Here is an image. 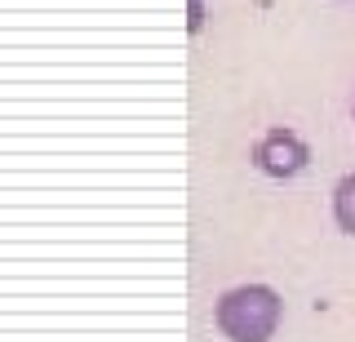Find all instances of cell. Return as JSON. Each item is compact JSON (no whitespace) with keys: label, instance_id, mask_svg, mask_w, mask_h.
<instances>
[{"label":"cell","instance_id":"cell-1","mask_svg":"<svg viewBox=\"0 0 355 342\" xmlns=\"http://www.w3.org/2000/svg\"><path fill=\"white\" fill-rule=\"evenodd\" d=\"M284 320V298L262 280L231 284L214 302V325L227 342H271Z\"/></svg>","mask_w":355,"mask_h":342},{"label":"cell","instance_id":"cell-2","mask_svg":"<svg viewBox=\"0 0 355 342\" xmlns=\"http://www.w3.org/2000/svg\"><path fill=\"white\" fill-rule=\"evenodd\" d=\"M253 164L266 173V178H297V173L311 164V147L302 142V134H293V129L275 125L266 129V134L253 142Z\"/></svg>","mask_w":355,"mask_h":342},{"label":"cell","instance_id":"cell-4","mask_svg":"<svg viewBox=\"0 0 355 342\" xmlns=\"http://www.w3.org/2000/svg\"><path fill=\"white\" fill-rule=\"evenodd\" d=\"M205 0H187V31H191V36H196V31L200 27H205Z\"/></svg>","mask_w":355,"mask_h":342},{"label":"cell","instance_id":"cell-3","mask_svg":"<svg viewBox=\"0 0 355 342\" xmlns=\"http://www.w3.org/2000/svg\"><path fill=\"white\" fill-rule=\"evenodd\" d=\"M333 223L347 236H355V173H342L333 187Z\"/></svg>","mask_w":355,"mask_h":342},{"label":"cell","instance_id":"cell-5","mask_svg":"<svg viewBox=\"0 0 355 342\" xmlns=\"http://www.w3.org/2000/svg\"><path fill=\"white\" fill-rule=\"evenodd\" d=\"M351 116H355V103H351Z\"/></svg>","mask_w":355,"mask_h":342}]
</instances>
